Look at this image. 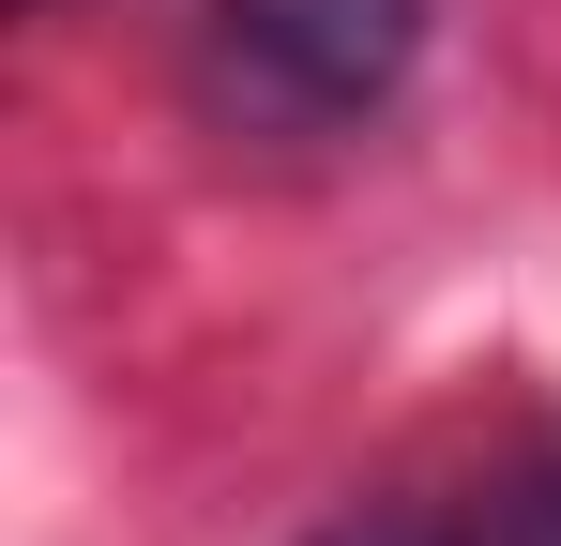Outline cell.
I'll return each instance as SVG.
<instances>
[{"mask_svg":"<svg viewBox=\"0 0 561 546\" xmlns=\"http://www.w3.org/2000/svg\"><path fill=\"white\" fill-rule=\"evenodd\" d=\"M456 532H470V546H561V441H547V455H516V470L470 501Z\"/></svg>","mask_w":561,"mask_h":546,"instance_id":"obj_2","label":"cell"},{"mask_svg":"<svg viewBox=\"0 0 561 546\" xmlns=\"http://www.w3.org/2000/svg\"><path fill=\"white\" fill-rule=\"evenodd\" d=\"M319 546H470L456 516H410V501H379V516H334Z\"/></svg>","mask_w":561,"mask_h":546,"instance_id":"obj_3","label":"cell"},{"mask_svg":"<svg viewBox=\"0 0 561 546\" xmlns=\"http://www.w3.org/2000/svg\"><path fill=\"white\" fill-rule=\"evenodd\" d=\"M425 61V0H197V91L259 137H350Z\"/></svg>","mask_w":561,"mask_h":546,"instance_id":"obj_1","label":"cell"}]
</instances>
